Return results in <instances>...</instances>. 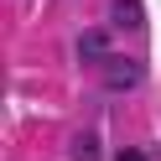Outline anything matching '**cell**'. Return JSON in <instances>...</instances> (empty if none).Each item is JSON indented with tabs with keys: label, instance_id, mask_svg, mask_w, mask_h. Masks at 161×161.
Instances as JSON below:
<instances>
[{
	"label": "cell",
	"instance_id": "obj_1",
	"mask_svg": "<svg viewBox=\"0 0 161 161\" xmlns=\"http://www.w3.org/2000/svg\"><path fill=\"white\" fill-rule=\"evenodd\" d=\"M109 26H119V31H140V26H146L140 0H109Z\"/></svg>",
	"mask_w": 161,
	"mask_h": 161
},
{
	"label": "cell",
	"instance_id": "obj_2",
	"mask_svg": "<svg viewBox=\"0 0 161 161\" xmlns=\"http://www.w3.org/2000/svg\"><path fill=\"white\" fill-rule=\"evenodd\" d=\"M109 57V36L104 31H83L78 36V63H104Z\"/></svg>",
	"mask_w": 161,
	"mask_h": 161
},
{
	"label": "cell",
	"instance_id": "obj_3",
	"mask_svg": "<svg viewBox=\"0 0 161 161\" xmlns=\"http://www.w3.org/2000/svg\"><path fill=\"white\" fill-rule=\"evenodd\" d=\"M104 83L114 88V94H119V88H135L140 83V63H109L104 68Z\"/></svg>",
	"mask_w": 161,
	"mask_h": 161
},
{
	"label": "cell",
	"instance_id": "obj_4",
	"mask_svg": "<svg viewBox=\"0 0 161 161\" xmlns=\"http://www.w3.org/2000/svg\"><path fill=\"white\" fill-rule=\"evenodd\" d=\"M73 161H99V135H94V130H78V140H73Z\"/></svg>",
	"mask_w": 161,
	"mask_h": 161
},
{
	"label": "cell",
	"instance_id": "obj_5",
	"mask_svg": "<svg viewBox=\"0 0 161 161\" xmlns=\"http://www.w3.org/2000/svg\"><path fill=\"white\" fill-rule=\"evenodd\" d=\"M114 161H146V151H119Z\"/></svg>",
	"mask_w": 161,
	"mask_h": 161
}]
</instances>
